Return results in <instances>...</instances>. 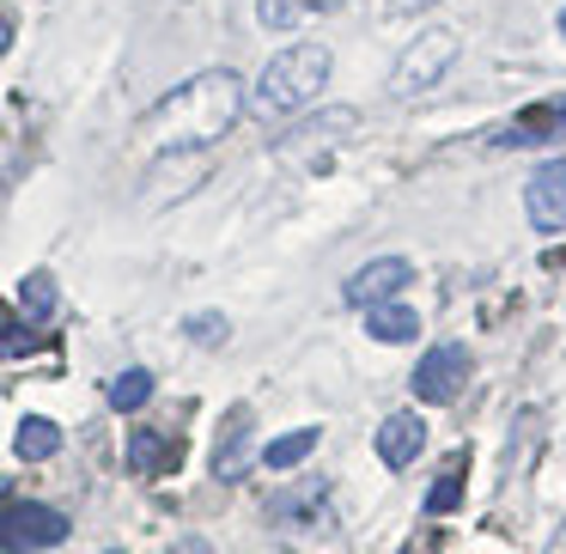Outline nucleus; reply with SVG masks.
I'll list each match as a JSON object with an SVG mask.
<instances>
[{"label":"nucleus","mask_w":566,"mask_h":554,"mask_svg":"<svg viewBox=\"0 0 566 554\" xmlns=\"http://www.w3.org/2000/svg\"><path fill=\"white\" fill-rule=\"evenodd\" d=\"M13 451L25 457V463H43V457L62 451V427L43 420V415H25V420H19V432H13Z\"/></svg>","instance_id":"nucleus-14"},{"label":"nucleus","mask_w":566,"mask_h":554,"mask_svg":"<svg viewBox=\"0 0 566 554\" xmlns=\"http://www.w3.org/2000/svg\"><path fill=\"white\" fill-rule=\"evenodd\" d=\"M420 7H432V0H384V13H420Z\"/></svg>","instance_id":"nucleus-21"},{"label":"nucleus","mask_w":566,"mask_h":554,"mask_svg":"<svg viewBox=\"0 0 566 554\" xmlns=\"http://www.w3.org/2000/svg\"><path fill=\"white\" fill-rule=\"evenodd\" d=\"M7 488H13V481H7V475H0V500H7Z\"/></svg>","instance_id":"nucleus-24"},{"label":"nucleus","mask_w":566,"mask_h":554,"mask_svg":"<svg viewBox=\"0 0 566 554\" xmlns=\"http://www.w3.org/2000/svg\"><path fill=\"white\" fill-rule=\"evenodd\" d=\"M554 135H566V98H548V104H536V111L512 116L500 147H536V140H554Z\"/></svg>","instance_id":"nucleus-9"},{"label":"nucleus","mask_w":566,"mask_h":554,"mask_svg":"<svg viewBox=\"0 0 566 554\" xmlns=\"http://www.w3.org/2000/svg\"><path fill=\"white\" fill-rule=\"evenodd\" d=\"M147 396H153V372H140V366H128L123 378L111 384V408H116V415H135V408H147Z\"/></svg>","instance_id":"nucleus-16"},{"label":"nucleus","mask_w":566,"mask_h":554,"mask_svg":"<svg viewBox=\"0 0 566 554\" xmlns=\"http://www.w3.org/2000/svg\"><path fill=\"white\" fill-rule=\"evenodd\" d=\"M457 500H463V457H451V463H444V475L432 481L427 512H432V518H444V512H457Z\"/></svg>","instance_id":"nucleus-17"},{"label":"nucleus","mask_w":566,"mask_h":554,"mask_svg":"<svg viewBox=\"0 0 566 554\" xmlns=\"http://www.w3.org/2000/svg\"><path fill=\"white\" fill-rule=\"evenodd\" d=\"M55 542H67V518L55 505L13 500L0 512V548L7 554H38V548H55Z\"/></svg>","instance_id":"nucleus-4"},{"label":"nucleus","mask_w":566,"mask_h":554,"mask_svg":"<svg viewBox=\"0 0 566 554\" xmlns=\"http://www.w3.org/2000/svg\"><path fill=\"white\" fill-rule=\"evenodd\" d=\"M171 554H213V548L201 536H184V542H171Z\"/></svg>","instance_id":"nucleus-20"},{"label":"nucleus","mask_w":566,"mask_h":554,"mask_svg":"<svg viewBox=\"0 0 566 554\" xmlns=\"http://www.w3.org/2000/svg\"><path fill=\"white\" fill-rule=\"evenodd\" d=\"M244 439H250V408H232V420H226V432H220V451H213V475L220 481L244 475Z\"/></svg>","instance_id":"nucleus-11"},{"label":"nucleus","mask_w":566,"mask_h":554,"mask_svg":"<svg viewBox=\"0 0 566 554\" xmlns=\"http://www.w3.org/2000/svg\"><path fill=\"white\" fill-rule=\"evenodd\" d=\"M415 396L427 408H439V403H457L463 396V384H469V347L463 342H439V347H427V359L415 366Z\"/></svg>","instance_id":"nucleus-5"},{"label":"nucleus","mask_w":566,"mask_h":554,"mask_svg":"<svg viewBox=\"0 0 566 554\" xmlns=\"http://www.w3.org/2000/svg\"><path fill=\"white\" fill-rule=\"evenodd\" d=\"M177 457H184V445L159 439V432H147V427L128 439V463H135L140 475H165V469H177Z\"/></svg>","instance_id":"nucleus-12"},{"label":"nucleus","mask_w":566,"mask_h":554,"mask_svg":"<svg viewBox=\"0 0 566 554\" xmlns=\"http://www.w3.org/2000/svg\"><path fill=\"white\" fill-rule=\"evenodd\" d=\"M524 213L542 238H560L566 232V153L560 159H542L524 184Z\"/></svg>","instance_id":"nucleus-6"},{"label":"nucleus","mask_w":566,"mask_h":554,"mask_svg":"<svg viewBox=\"0 0 566 554\" xmlns=\"http://www.w3.org/2000/svg\"><path fill=\"white\" fill-rule=\"evenodd\" d=\"M366 335H378V342H415L420 317L408 305H396V299H384V305H366Z\"/></svg>","instance_id":"nucleus-13"},{"label":"nucleus","mask_w":566,"mask_h":554,"mask_svg":"<svg viewBox=\"0 0 566 554\" xmlns=\"http://www.w3.org/2000/svg\"><path fill=\"white\" fill-rule=\"evenodd\" d=\"M189 342H226V317H213V311H201V317H189Z\"/></svg>","instance_id":"nucleus-19"},{"label":"nucleus","mask_w":566,"mask_h":554,"mask_svg":"<svg viewBox=\"0 0 566 554\" xmlns=\"http://www.w3.org/2000/svg\"><path fill=\"white\" fill-rule=\"evenodd\" d=\"M19 299H25V311H31V317H50V311H55V286H50V274H25Z\"/></svg>","instance_id":"nucleus-18"},{"label":"nucleus","mask_w":566,"mask_h":554,"mask_svg":"<svg viewBox=\"0 0 566 554\" xmlns=\"http://www.w3.org/2000/svg\"><path fill=\"white\" fill-rule=\"evenodd\" d=\"M451 62H457V31H420V38L402 50V62H396L390 92L396 98H420V92H432L444 74H451Z\"/></svg>","instance_id":"nucleus-3"},{"label":"nucleus","mask_w":566,"mask_h":554,"mask_svg":"<svg viewBox=\"0 0 566 554\" xmlns=\"http://www.w3.org/2000/svg\"><path fill=\"white\" fill-rule=\"evenodd\" d=\"M420 445H427V427H420L415 408H396V415L378 427V457H384L390 469H408V463L420 457Z\"/></svg>","instance_id":"nucleus-8"},{"label":"nucleus","mask_w":566,"mask_h":554,"mask_svg":"<svg viewBox=\"0 0 566 554\" xmlns=\"http://www.w3.org/2000/svg\"><path fill=\"white\" fill-rule=\"evenodd\" d=\"M548 554H566V530H560V536H554V542H548Z\"/></svg>","instance_id":"nucleus-22"},{"label":"nucleus","mask_w":566,"mask_h":554,"mask_svg":"<svg viewBox=\"0 0 566 554\" xmlns=\"http://www.w3.org/2000/svg\"><path fill=\"white\" fill-rule=\"evenodd\" d=\"M408 281H415V262H408V257H378V262H366V269L347 274L342 299L366 311V305H384V299H402Z\"/></svg>","instance_id":"nucleus-7"},{"label":"nucleus","mask_w":566,"mask_h":554,"mask_svg":"<svg viewBox=\"0 0 566 554\" xmlns=\"http://www.w3.org/2000/svg\"><path fill=\"white\" fill-rule=\"evenodd\" d=\"M104 554H128V548H104Z\"/></svg>","instance_id":"nucleus-26"},{"label":"nucleus","mask_w":566,"mask_h":554,"mask_svg":"<svg viewBox=\"0 0 566 554\" xmlns=\"http://www.w3.org/2000/svg\"><path fill=\"white\" fill-rule=\"evenodd\" d=\"M329 43H293V50H281L269 67H262L256 92H250V111L262 116V123H281V116H298L311 98H317L323 86H329Z\"/></svg>","instance_id":"nucleus-2"},{"label":"nucleus","mask_w":566,"mask_h":554,"mask_svg":"<svg viewBox=\"0 0 566 554\" xmlns=\"http://www.w3.org/2000/svg\"><path fill=\"white\" fill-rule=\"evenodd\" d=\"M560 38H566V7H560Z\"/></svg>","instance_id":"nucleus-25"},{"label":"nucleus","mask_w":566,"mask_h":554,"mask_svg":"<svg viewBox=\"0 0 566 554\" xmlns=\"http://www.w3.org/2000/svg\"><path fill=\"white\" fill-rule=\"evenodd\" d=\"M317 439H323L317 427H298V432H281V439H274L269 451H262V463H269L274 475H286V469H298V463H305L311 451H317Z\"/></svg>","instance_id":"nucleus-15"},{"label":"nucleus","mask_w":566,"mask_h":554,"mask_svg":"<svg viewBox=\"0 0 566 554\" xmlns=\"http://www.w3.org/2000/svg\"><path fill=\"white\" fill-rule=\"evenodd\" d=\"M317 13H342V0H256V19H262V31H298L305 19H317Z\"/></svg>","instance_id":"nucleus-10"},{"label":"nucleus","mask_w":566,"mask_h":554,"mask_svg":"<svg viewBox=\"0 0 566 554\" xmlns=\"http://www.w3.org/2000/svg\"><path fill=\"white\" fill-rule=\"evenodd\" d=\"M244 116V80L226 74V67H208V74L184 80L177 92H165L147 116H140V135L153 140V153H201L213 140L232 135V123Z\"/></svg>","instance_id":"nucleus-1"},{"label":"nucleus","mask_w":566,"mask_h":554,"mask_svg":"<svg viewBox=\"0 0 566 554\" xmlns=\"http://www.w3.org/2000/svg\"><path fill=\"white\" fill-rule=\"evenodd\" d=\"M0 50H7V19H0Z\"/></svg>","instance_id":"nucleus-23"}]
</instances>
